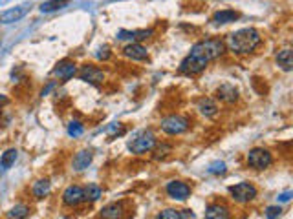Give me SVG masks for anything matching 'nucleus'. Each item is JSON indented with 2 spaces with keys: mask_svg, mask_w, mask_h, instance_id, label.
<instances>
[{
  "mask_svg": "<svg viewBox=\"0 0 293 219\" xmlns=\"http://www.w3.org/2000/svg\"><path fill=\"white\" fill-rule=\"evenodd\" d=\"M229 48L235 53H251L262 44V37L255 27H244L229 35Z\"/></svg>",
  "mask_w": 293,
  "mask_h": 219,
  "instance_id": "nucleus-1",
  "label": "nucleus"
},
{
  "mask_svg": "<svg viewBox=\"0 0 293 219\" xmlns=\"http://www.w3.org/2000/svg\"><path fill=\"white\" fill-rule=\"evenodd\" d=\"M223 51H225V42L222 39H205V41L196 42L195 46L191 48V53L193 57L200 59V61L207 62L215 61L218 57H222Z\"/></svg>",
  "mask_w": 293,
  "mask_h": 219,
  "instance_id": "nucleus-2",
  "label": "nucleus"
},
{
  "mask_svg": "<svg viewBox=\"0 0 293 219\" xmlns=\"http://www.w3.org/2000/svg\"><path fill=\"white\" fill-rule=\"evenodd\" d=\"M156 146V137L150 130H141L128 141V150L136 155H143Z\"/></svg>",
  "mask_w": 293,
  "mask_h": 219,
  "instance_id": "nucleus-3",
  "label": "nucleus"
},
{
  "mask_svg": "<svg viewBox=\"0 0 293 219\" xmlns=\"http://www.w3.org/2000/svg\"><path fill=\"white\" fill-rule=\"evenodd\" d=\"M160 126H161V130L165 131V133H169V135H180V133H183V131L189 130L191 123H189L187 117L169 115V117H165V119L161 121Z\"/></svg>",
  "mask_w": 293,
  "mask_h": 219,
  "instance_id": "nucleus-4",
  "label": "nucleus"
},
{
  "mask_svg": "<svg viewBox=\"0 0 293 219\" xmlns=\"http://www.w3.org/2000/svg\"><path fill=\"white\" fill-rule=\"evenodd\" d=\"M273 163V157L271 153L264 148H253L249 150L247 153V164L255 168V170H266V168H269Z\"/></svg>",
  "mask_w": 293,
  "mask_h": 219,
  "instance_id": "nucleus-5",
  "label": "nucleus"
},
{
  "mask_svg": "<svg viewBox=\"0 0 293 219\" xmlns=\"http://www.w3.org/2000/svg\"><path fill=\"white\" fill-rule=\"evenodd\" d=\"M229 194L238 203H249L257 197V188L251 183H238L235 186H229Z\"/></svg>",
  "mask_w": 293,
  "mask_h": 219,
  "instance_id": "nucleus-6",
  "label": "nucleus"
},
{
  "mask_svg": "<svg viewBox=\"0 0 293 219\" xmlns=\"http://www.w3.org/2000/svg\"><path fill=\"white\" fill-rule=\"evenodd\" d=\"M205 68H207V62L200 61V59H196L193 55H187L182 61V64H180V71L185 73V75H198Z\"/></svg>",
  "mask_w": 293,
  "mask_h": 219,
  "instance_id": "nucleus-7",
  "label": "nucleus"
},
{
  "mask_svg": "<svg viewBox=\"0 0 293 219\" xmlns=\"http://www.w3.org/2000/svg\"><path fill=\"white\" fill-rule=\"evenodd\" d=\"M79 79L88 82V84H101V82L105 81V73H103V69H99L98 66L86 64V66H83L81 71H79Z\"/></svg>",
  "mask_w": 293,
  "mask_h": 219,
  "instance_id": "nucleus-8",
  "label": "nucleus"
},
{
  "mask_svg": "<svg viewBox=\"0 0 293 219\" xmlns=\"http://www.w3.org/2000/svg\"><path fill=\"white\" fill-rule=\"evenodd\" d=\"M165 190H167L169 197L176 199V201H185L191 196V186L185 185L183 181H171V183H167Z\"/></svg>",
  "mask_w": 293,
  "mask_h": 219,
  "instance_id": "nucleus-9",
  "label": "nucleus"
},
{
  "mask_svg": "<svg viewBox=\"0 0 293 219\" xmlns=\"http://www.w3.org/2000/svg\"><path fill=\"white\" fill-rule=\"evenodd\" d=\"M29 4H22V6L11 7L4 13H0V24H13V22H19L24 17V15L29 11Z\"/></svg>",
  "mask_w": 293,
  "mask_h": 219,
  "instance_id": "nucleus-10",
  "label": "nucleus"
},
{
  "mask_svg": "<svg viewBox=\"0 0 293 219\" xmlns=\"http://www.w3.org/2000/svg\"><path fill=\"white\" fill-rule=\"evenodd\" d=\"M83 201H84V188H81V186H77V185H72L64 190L63 203L66 206H77V205H81Z\"/></svg>",
  "mask_w": 293,
  "mask_h": 219,
  "instance_id": "nucleus-11",
  "label": "nucleus"
},
{
  "mask_svg": "<svg viewBox=\"0 0 293 219\" xmlns=\"http://www.w3.org/2000/svg\"><path fill=\"white\" fill-rule=\"evenodd\" d=\"M75 73H77V66H75V62H72V61L59 62L55 68H53V75H55L59 81H63V82L70 81V79L75 75Z\"/></svg>",
  "mask_w": 293,
  "mask_h": 219,
  "instance_id": "nucleus-12",
  "label": "nucleus"
},
{
  "mask_svg": "<svg viewBox=\"0 0 293 219\" xmlns=\"http://www.w3.org/2000/svg\"><path fill=\"white\" fill-rule=\"evenodd\" d=\"M123 55L128 57V59H132V61H145V59H148V51H146L145 46H141L140 42H132V44L125 46Z\"/></svg>",
  "mask_w": 293,
  "mask_h": 219,
  "instance_id": "nucleus-13",
  "label": "nucleus"
},
{
  "mask_svg": "<svg viewBox=\"0 0 293 219\" xmlns=\"http://www.w3.org/2000/svg\"><path fill=\"white\" fill-rule=\"evenodd\" d=\"M152 29H136V31H126V29H123V31H119L118 33V41H125V39H128V41L132 42H140V41H146L148 37H152Z\"/></svg>",
  "mask_w": 293,
  "mask_h": 219,
  "instance_id": "nucleus-14",
  "label": "nucleus"
},
{
  "mask_svg": "<svg viewBox=\"0 0 293 219\" xmlns=\"http://www.w3.org/2000/svg\"><path fill=\"white\" fill-rule=\"evenodd\" d=\"M217 99H220L222 103H235L238 99V89L233 84H222L217 89Z\"/></svg>",
  "mask_w": 293,
  "mask_h": 219,
  "instance_id": "nucleus-15",
  "label": "nucleus"
},
{
  "mask_svg": "<svg viewBox=\"0 0 293 219\" xmlns=\"http://www.w3.org/2000/svg\"><path fill=\"white\" fill-rule=\"evenodd\" d=\"M205 219H231L229 208L225 205H220V203L209 205L205 208Z\"/></svg>",
  "mask_w": 293,
  "mask_h": 219,
  "instance_id": "nucleus-16",
  "label": "nucleus"
},
{
  "mask_svg": "<svg viewBox=\"0 0 293 219\" xmlns=\"http://www.w3.org/2000/svg\"><path fill=\"white\" fill-rule=\"evenodd\" d=\"M90 163H92V152L90 150H81V152H77L75 153L72 166H73V170L83 172L90 166Z\"/></svg>",
  "mask_w": 293,
  "mask_h": 219,
  "instance_id": "nucleus-17",
  "label": "nucleus"
},
{
  "mask_svg": "<svg viewBox=\"0 0 293 219\" xmlns=\"http://www.w3.org/2000/svg\"><path fill=\"white\" fill-rule=\"evenodd\" d=\"M238 17H240V15H238L235 9H222V11H217V13L213 15L211 22H213V24H229V22L238 21Z\"/></svg>",
  "mask_w": 293,
  "mask_h": 219,
  "instance_id": "nucleus-18",
  "label": "nucleus"
},
{
  "mask_svg": "<svg viewBox=\"0 0 293 219\" xmlns=\"http://www.w3.org/2000/svg\"><path fill=\"white\" fill-rule=\"evenodd\" d=\"M196 106H198V110H200V113L205 117H215L218 113L217 103H215L213 99H209V97H202Z\"/></svg>",
  "mask_w": 293,
  "mask_h": 219,
  "instance_id": "nucleus-19",
  "label": "nucleus"
},
{
  "mask_svg": "<svg viewBox=\"0 0 293 219\" xmlns=\"http://www.w3.org/2000/svg\"><path fill=\"white\" fill-rule=\"evenodd\" d=\"M101 219H123V205L110 203L105 208H101Z\"/></svg>",
  "mask_w": 293,
  "mask_h": 219,
  "instance_id": "nucleus-20",
  "label": "nucleus"
},
{
  "mask_svg": "<svg viewBox=\"0 0 293 219\" xmlns=\"http://www.w3.org/2000/svg\"><path fill=\"white\" fill-rule=\"evenodd\" d=\"M49 190H51V185H49L48 179H39L33 183V188H31L35 199H44L49 194Z\"/></svg>",
  "mask_w": 293,
  "mask_h": 219,
  "instance_id": "nucleus-21",
  "label": "nucleus"
},
{
  "mask_svg": "<svg viewBox=\"0 0 293 219\" xmlns=\"http://www.w3.org/2000/svg\"><path fill=\"white\" fill-rule=\"evenodd\" d=\"M17 157H19V152L15 150V148H9V150L4 152V153H2V157H0V170L2 172L9 170V168L15 164Z\"/></svg>",
  "mask_w": 293,
  "mask_h": 219,
  "instance_id": "nucleus-22",
  "label": "nucleus"
},
{
  "mask_svg": "<svg viewBox=\"0 0 293 219\" xmlns=\"http://www.w3.org/2000/svg\"><path fill=\"white\" fill-rule=\"evenodd\" d=\"M277 64L280 66V69L284 71H292L293 68V57H292V49H282L277 55Z\"/></svg>",
  "mask_w": 293,
  "mask_h": 219,
  "instance_id": "nucleus-23",
  "label": "nucleus"
},
{
  "mask_svg": "<svg viewBox=\"0 0 293 219\" xmlns=\"http://www.w3.org/2000/svg\"><path fill=\"white\" fill-rule=\"evenodd\" d=\"M68 2L70 0H48V2H42L39 9H41L42 13H51V11H59V9L66 7Z\"/></svg>",
  "mask_w": 293,
  "mask_h": 219,
  "instance_id": "nucleus-24",
  "label": "nucleus"
},
{
  "mask_svg": "<svg viewBox=\"0 0 293 219\" xmlns=\"http://www.w3.org/2000/svg\"><path fill=\"white\" fill-rule=\"evenodd\" d=\"M28 216H29V206L26 205H15L7 212V219H26Z\"/></svg>",
  "mask_w": 293,
  "mask_h": 219,
  "instance_id": "nucleus-25",
  "label": "nucleus"
},
{
  "mask_svg": "<svg viewBox=\"0 0 293 219\" xmlns=\"http://www.w3.org/2000/svg\"><path fill=\"white\" fill-rule=\"evenodd\" d=\"M101 194H103L101 186L96 185V183H90L84 188V201H98L101 197Z\"/></svg>",
  "mask_w": 293,
  "mask_h": 219,
  "instance_id": "nucleus-26",
  "label": "nucleus"
},
{
  "mask_svg": "<svg viewBox=\"0 0 293 219\" xmlns=\"http://www.w3.org/2000/svg\"><path fill=\"white\" fill-rule=\"evenodd\" d=\"M84 131V126L79 121H72L70 124H68V135L70 137H81Z\"/></svg>",
  "mask_w": 293,
  "mask_h": 219,
  "instance_id": "nucleus-27",
  "label": "nucleus"
},
{
  "mask_svg": "<svg viewBox=\"0 0 293 219\" xmlns=\"http://www.w3.org/2000/svg\"><path fill=\"white\" fill-rule=\"evenodd\" d=\"M207 172H209V174H213V175H220V174H225V163H223V161H215V163L209 164Z\"/></svg>",
  "mask_w": 293,
  "mask_h": 219,
  "instance_id": "nucleus-28",
  "label": "nucleus"
},
{
  "mask_svg": "<svg viewBox=\"0 0 293 219\" xmlns=\"http://www.w3.org/2000/svg\"><path fill=\"white\" fill-rule=\"evenodd\" d=\"M154 219H180V210L174 208H167V210H161Z\"/></svg>",
  "mask_w": 293,
  "mask_h": 219,
  "instance_id": "nucleus-29",
  "label": "nucleus"
},
{
  "mask_svg": "<svg viewBox=\"0 0 293 219\" xmlns=\"http://www.w3.org/2000/svg\"><path fill=\"white\" fill-rule=\"evenodd\" d=\"M282 212V208L280 206H268L266 208V218L268 219H277Z\"/></svg>",
  "mask_w": 293,
  "mask_h": 219,
  "instance_id": "nucleus-30",
  "label": "nucleus"
},
{
  "mask_svg": "<svg viewBox=\"0 0 293 219\" xmlns=\"http://www.w3.org/2000/svg\"><path fill=\"white\" fill-rule=\"evenodd\" d=\"M96 57H98L99 61H106V59L110 57V49H108V48H99L98 53H96Z\"/></svg>",
  "mask_w": 293,
  "mask_h": 219,
  "instance_id": "nucleus-31",
  "label": "nucleus"
},
{
  "mask_svg": "<svg viewBox=\"0 0 293 219\" xmlns=\"http://www.w3.org/2000/svg\"><path fill=\"white\" fill-rule=\"evenodd\" d=\"M292 197H293L292 192H284V194H280L279 197H277V201H279V203H288V201H290Z\"/></svg>",
  "mask_w": 293,
  "mask_h": 219,
  "instance_id": "nucleus-32",
  "label": "nucleus"
},
{
  "mask_svg": "<svg viewBox=\"0 0 293 219\" xmlns=\"http://www.w3.org/2000/svg\"><path fill=\"white\" fill-rule=\"evenodd\" d=\"M180 219H196L193 210H180Z\"/></svg>",
  "mask_w": 293,
  "mask_h": 219,
  "instance_id": "nucleus-33",
  "label": "nucleus"
},
{
  "mask_svg": "<svg viewBox=\"0 0 293 219\" xmlns=\"http://www.w3.org/2000/svg\"><path fill=\"white\" fill-rule=\"evenodd\" d=\"M53 86H55V82H49L48 86H46V88L42 89V93H41V95H48V91H49V89H51V88H53Z\"/></svg>",
  "mask_w": 293,
  "mask_h": 219,
  "instance_id": "nucleus-34",
  "label": "nucleus"
},
{
  "mask_svg": "<svg viewBox=\"0 0 293 219\" xmlns=\"http://www.w3.org/2000/svg\"><path fill=\"white\" fill-rule=\"evenodd\" d=\"M4 104H7V97L6 95H0V106H4Z\"/></svg>",
  "mask_w": 293,
  "mask_h": 219,
  "instance_id": "nucleus-35",
  "label": "nucleus"
},
{
  "mask_svg": "<svg viewBox=\"0 0 293 219\" xmlns=\"http://www.w3.org/2000/svg\"><path fill=\"white\" fill-rule=\"evenodd\" d=\"M9 0H0V6H4V4H7Z\"/></svg>",
  "mask_w": 293,
  "mask_h": 219,
  "instance_id": "nucleus-36",
  "label": "nucleus"
},
{
  "mask_svg": "<svg viewBox=\"0 0 293 219\" xmlns=\"http://www.w3.org/2000/svg\"><path fill=\"white\" fill-rule=\"evenodd\" d=\"M105 2H119V0H105Z\"/></svg>",
  "mask_w": 293,
  "mask_h": 219,
  "instance_id": "nucleus-37",
  "label": "nucleus"
}]
</instances>
